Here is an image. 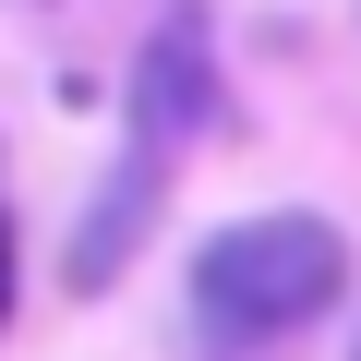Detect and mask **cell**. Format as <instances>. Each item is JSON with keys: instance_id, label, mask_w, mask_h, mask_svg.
I'll list each match as a JSON object with an SVG mask.
<instances>
[{"instance_id": "6da1fadb", "label": "cell", "mask_w": 361, "mask_h": 361, "mask_svg": "<svg viewBox=\"0 0 361 361\" xmlns=\"http://www.w3.org/2000/svg\"><path fill=\"white\" fill-rule=\"evenodd\" d=\"M361 253L325 205H253L229 229L193 241V277H180V301H193V349L217 361H265L289 337H313L337 301H349Z\"/></svg>"}, {"instance_id": "7a4b0ae2", "label": "cell", "mask_w": 361, "mask_h": 361, "mask_svg": "<svg viewBox=\"0 0 361 361\" xmlns=\"http://www.w3.org/2000/svg\"><path fill=\"white\" fill-rule=\"evenodd\" d=\"M169 180H180V157L145 145V133H121V157L97 169V193H85V217H73V241H61V289H73V301H109V289L145 265V241H157V217H169Z\"/></svg>"}, {"instance_id": "3957f363", "label": "cell", "mask_w": 361, "mask_h": 361, "mask_svg": "<svg viewBox=\"0 0 361 361\" xmlns=\"http://www.w3.org/2000/svg\"><path fill=\"white\" fill-rule=\"evenodd\" d=\"M121 109H133L121 133H145V145H169V157H193V145L217 133L229 85H217V37H205V13H157V25H145V49H133V97H121Z\"/></svg>"}, {"instance_id": "277c9868", "label": "cell", "mask_w": 361, "mask_h": 361, "mask_svg": "<svg viewBox=\"0 0 361 361\" xmlns=\"http://www.w3.org/2000/svg\"><path fill=\"white\" fill-rule=\"evenodd\" d=\"M13 301H25V253H13V205H0V325H13Z\"/></svg>"}, {"instance_id": "5b68a950", "label": "cell", "mask_w": 361, "mask_h": 361, "mask_svg": "<svg viewBox=\"0 0 361 361\" xmlns=\"http://www.w3.org/2000/svg\"><path fill=\"white\" fill-rule=\"evenodd\" d=\"M349 361H361V337H349Z\"/></svg>"}]
</instances>
